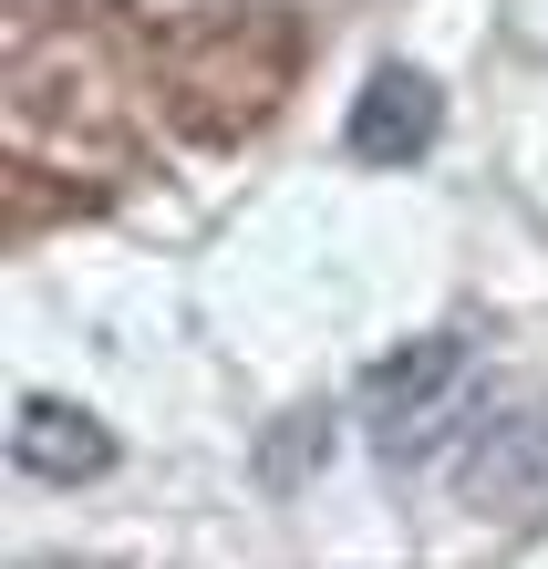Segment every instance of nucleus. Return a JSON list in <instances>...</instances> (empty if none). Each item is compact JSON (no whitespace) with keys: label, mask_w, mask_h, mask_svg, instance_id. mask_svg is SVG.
<instances>
[{"label":"nucleus","mask_w":548,"mask_h":569,"mask_svg":"<svg viewBox=\"0 0 548 569\" xmlns=\"http://www.w3.org/2000/svg\"><path fill=\"white\" fill-rule=\"evenodd\" d=\"M466 497H476V508H548V405H518L507 425L476 435Z\"/></svg>","instance_id":"obj_1"},{"label":"nucleus","mask_w":548,"mask_h":569,"mask_svg":"<svg viewBox=\"0 0 548 569\" xmlns=\"http://www.w3.org/2000/svg\"><path fill=\"white\" fill-rule=\"evenodd\" d=\"M425 136H435V83L403 73V62H383V73L362 83L352 124H341V146H352L362 166H403V156H425Z\"/></svg>","instance_id":"obj_2"},{"label":"nucleus","mask_w":548,"mask_h":569,"mask_svg":"<svg viewBox=\"0 0 548 569\" xmlns=\"http://www.w3.org/2000/svg\"><path fill=\"white\" fill-rule=\"evenodd\" d=\"M104 456H114V446H104V425H93L83 405H52V393H31L21 425H11V466H21L31 487H83Z\"/></svg>","instance_id":"obj_3"}]
</instances>
